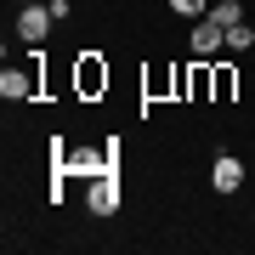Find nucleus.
Listing matches in <instances>:
<instances>
[{"label": "nucleus", "mask_w": 255, "mask_h": 255, "mask_svg": "<svg viewBox=\"0 0 255 255\" xmlns=\"http://www.w3.org/2000/svg\"><path fill=\"white\" fill-rule=\"evenodd\" d=\"M51 23H57V11H51V0H46V6H34V0H28V6L17 11V34L28 40V46H40V40L51 34Z\"/></svg>", "instance_id": "1"}, {"label": "nucleus", "mask_w": 255, "mask_h": 255, "mask_svg": "<svg viewBox=\"0 0 255 255\" xmlns=\"http://www.w3.org/2000/svg\"><path fill=\"white\" fill-rule=\"evenodd\" d=\"M85 204H91V216H114L119 210V182L114 176H97V182L85 187Z\"/></svg>", "instance_id": "2"}, {"label": "nucleus", "mask_w": 255, "mask_h": 255, "mask_svg": "<svg viewBox=\"0 0 255 255\" xmlns=\"http://www.w3.org/2000/svg\"><path fill=\"white\" fill-rule=\"evenodd\" d=\"M221 46H227V28H221L216 17H199V23H193V51H199V57H216Z\"/></svg>", "instance_id": "3"}, {"label": "nucleus", "mask_w": 255, "mask_h": 255, "mask_svg": "<svg viewBox=\"0 0 255 255\" xmlns=\"http://www.w3.org/2000/svg\"><path fill=\"white\" fill-rule=\"evenodd\" d=\"M238 182H244V164H238L233 153H221L216 164H210V187L216 193H238Z\"/></svg>", "instance_id": "4"}, {"label": "nucleus", "mask_w": 255, "mask_h": 255, "mask_svg": "<svg viewBox=\"0 0 255 255\" xmlns=\"http://www.w3.org/2000/svg\"><path fill=\"white\" fill-rule=\"evenodd\" d=\"M0 97H6V102H28V97H34V74L6 68V74H0Z\"/></svg>", "instance_id": "5"}, {"label": "nucleus", "mask_w": 255, "mask_h": 255, "mask_svg": "<svg viewBox=\"0 0 255 255\" xmlns=\"http://www.w3.org/2000/svg\"><path fill=\"white\" fill-rule=\"evenodd\" d=\"M210 17H216L221 28H233V23H244V6H238V0H216V6H210Z\"/></svg>", "instance_id": "6"}, {"label": "nucleus", "mask_w": 255, "mask_h": 255, "mask_svg": "<svg viewBox=\"0 0 255 255\" xmlns=\"http://www.w3.org/2000/svg\"><path fill=\"white\" fill-rule=\"evenodd\" d=\"M250 46H255V28H250V23H233V28H227V51L238 57V51H250Z\"/></svg>", "instance_id": "7"}, {"label": "nucleus", "mask_w": 255, "mask_h": 255, "mask_svg": "<svg viewBox=\"0 0 255 255\" xmlns=\"http://www.w3.org/2000/svg\"><path fill=\"white\" fill-rule=\"evenodd\" d=\"M170 11H182L187 23H199V17H210V0H170Z\"/></svg>", "instance_id": "8"}, {"label": "nucleus", "mask_w": 255, "mask_h": 255, "mask_svg": "<svg viewBox=\"0 0 255 255\" xmlns=\"http://www.w3.org/2000/svg\"><path fill=\"white\" fill-rule=\"evenodd\" d=\"M80 85H85V91H97V85H108V74H102V68L91 63V57H85V68H80Z\"/></svg>", "instance_id": "9"}, {"label": "nucleus", "mask_w": 255, "mask_h": 255, "mask_svg": "<svg viewBox=\"0 0 255 255\" xmlns=\"http://www.w3.org/2000/svg\"><path fill=\"white\" fill-rule=\"evenodd\" d=\"M51 6H63V0H51Z\"/></svg>", "instance_id": "10"}]
</instances>
